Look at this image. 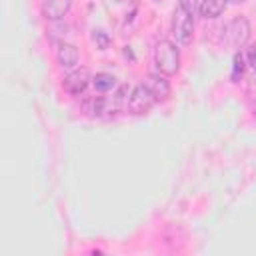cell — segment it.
Instances as JSON below:
<instances>
[{"label": "cell", "mask_w": 256, "mask_h": 256, "mask_svg": "<svg viewBox=\"0 0 256 256\" xmlns=\"http://www.w3.org/2000/svg\"><path fill=\"white\" fill-rule=\"evenodd\" d=\"M172 34L176 42L190 44L194 36V18H192V6L188 0H180L172 14Z\"/></svg>", "instance_id": "obj_1"}, {"label": "cell", "mask_w": 256, "mask_h": 256, "mask_svg": "<svg viewBox=\"0 0 256 256\" xmlns=\"http://www.w3.org/2000/svg\"><path fill=\"white\" fill-rule=\"evenodd\" d=\"M154 64L160 74L172 76L180 68V50L170 40H160L154 48Z\"/></svg>", "instance_id": "obj_2"}, {"label": "cell", "mask_w": 256, "mask_h": 256, "mask_svg": "<svg viewBox=\"0 0 256 256\" xmlns=\"http://www.w3.org/2000/svg\"><path fill=\"white\" fill-rule=\"evenodd\" d=\"M250 38V22L244 16L232 18L224 28V44L230 48H240Z\"/></svg>", "instance_id": "obj_3"}, {"label": "cell", "mask_w": 256, "mask_h": 256, "mask_svg": "<svg viewBox=\"0 0 256 256\" xmlns=\"http://www.w3.org/2000/svg\"><path fill=\"white\" fill-rule=\"evenodd\" d=\"M154 96H152V92L148 90V86L142 82L138 86L132 88L130 92V100H128V110L132 114H146L152 106H154Z\"/></svg>", "instance_id": "obj_4"}, {"label": "cell", "mask_w": 256, "mask_h": 256, "mask_svg": "<svg viewBox=\"0 0 256 256\" xmlns=\"http://www.w3.org/2000/svg\"><path fill=\"white\" fill-rule=\"evenodd\" d=\"M92 82V76H90V70L88 68H78V70H74V72H70L66 78H64V90L68 92V94H72V96H80L86 88H88V84Z\"/></svg>", "instance_id": "obj_5"}, {"label": "cell", "mask_w": 256, "mask_h": 256, "mask_svg": "<svg viewBox=\"0 0 256 256\" xmlns=\"http://www.w3.org/2000/svg\"><path fill=\"white\" fill-rule=\"evenodd\" d=\"M144 84L148 86V90L152 92L156 102H164L168 96H170V82L164 78V74H148Z\"/></svg>", "instance_id": "obj_6"}, {"label": "cell", "mask_w": 256, "mask_h": 256, "mask_svg": "<svg viewBox=\"0 0 256 256\" xmlns=\"http://www.w3.org/2000/svg\"><path fill=\"white\" fill-rule=\"evenodd\" d=\"M70 6H72V0H46L44 14L48 20H60L68 14Z\"/></svg>", "instance_id": "obj_7"}, {"label": "cell", "mask_w": 256, "mask_h": 256, "mask_svg": "<svg viewBox=\"0 0 256 256\" xmlns=\"http://www.w3.org/2000/svg\"><path fill=\"white\" fill-rule=\"evenodd\" d=\"M56 58H58V64L62 68H74L78 64V48L74 44H68V42H62L58 46V52H56Z\"/></svg>", "instance_id": "obj_8"}, {"label": "cell", "mask_w": 256, "mask_h": 256, "mask_svg": "<svg viewBox=\"0 0 256 256\" xmlns=\"http://www.w3.org/2000/svg\"><path fill=\"white\" fill-rule=\"evenodd\" d=\"M226 8V0H202L200 16L202 18H218Z\"/></svg>", "instance_id": "obj_9"}, {"label": "cell", "mask_w": 256, "mask_h": 256, "mask_svg": "<svg viewBox=\"0 0 256 256\" xmlns=\"http://www.w3.org/2000/svg\"><path fill=\"white\" fill-rule=\"evenodd\" d=\"M130 88L128 86H120L118 90H116V94L108 100V112H118V110H122V108H128V100H130Z\"/></svg>", "instance_id": "obj_10"}, {"label": "cell", "mask_w": 256, "mask_h": 256, "mask_svg": "<svg viewBox=\"0 0 256 256\" xmlns=\"http://www.w3.org/2000/svg\"><path fill=\"white\" fill-rule=\"evenodd\" d=\"M92 86L98 90V92H108L116 86V78L108 72H98L96 76H92Z\"/></svg>", "instance_id": "obj_11"}, {"label": "cell", "mask_w": 256, "mask_h": 256, "mask_svg": "<svg viewBox=\"0 0 256 256\" xmlns=\"http://www.w3.org/2000/svg\"><path fill=\"white\" fill-rule=\"evenodd\" d=\"M86 110H88L92 116H100V114L108 112V98H102V96L92 98L88 104H86Z\"/></svg>", "instance_id": "obj_12"}, {"label": "cell", "mask_w": 256, "mask_h": 256, "mask_svg": "<svg viewBox=\"0 0 256 256\" xmlns=\"http://www.w3.org/2000/svg\"><path fill=\"white\" fill-rule=\"evenodd\" d=\"M244 70H246L244 56H242V52H236V54H234V58H232V80H234V82H238V80L242 78Z\"/></svg>", "instance_id": "obj_13"}, {"label": "cell", "mask_w": 256, "mask_h": 256, "mask_svg": "<svg viewBox=\"0 0 256 256\" xmlns=\"http://www.w3.org/2000/svg\"><path fill=\"white\" fill-rule=\"evenodd\" d=\"M92 42H94L96 48H100V50H106V48L112 44L110 36H108L104 30H94V32H92Z\"/></svg>", "instance_id": "obj_14"}, {"label": "cell", "mask_w": 256, "mask_h": 256, "mask_svg": "<svg viewBox=\"0 0 256 256\" xmlns=\"http://www.w3.org/2000/svg\"><path fill=\"white\" fill-rule=\"evenodd\" d=\"M246 56H248V62H250L252 72L256 74V44H250V46H248V52H246Z\"/></svg>", "instance_id": "obj_15"}, {"label": "cell", "mask_w": 256, "mask_h": 256, "mask_svg": "<svg viewBox=\"0 0 256 256\" xmlns=\"http://www.w3.org/2000/svg\"><path fill=\"white\" fill-rule=\"evenodd\" d=\"M254 114H256V108H254Z\"/></svg>", "instance_id": "obj_16"}]
</instances>
